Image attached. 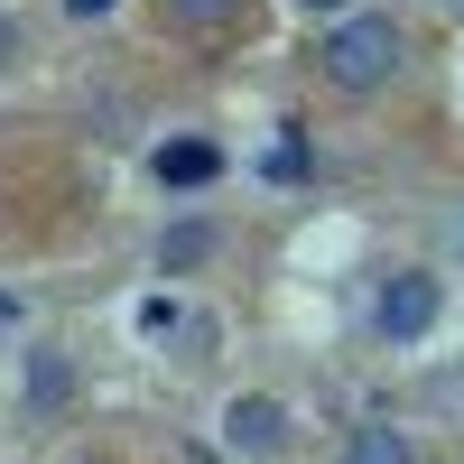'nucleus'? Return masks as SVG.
<instances>
[{
    "mask_svg": "<svg viewBox=\"0 0 464 464\" xmlns=\"http://www.w3.org/2000/svg\"><path fill=\"white\" fill-rule=\"evenodd\" d=\"M316 56H325V84H343V93H381V84L400 74V28L362 10V19H343Z\"/></svg>",
    "mask_w": 464,
    "mask_h": 464,
    "instance_id": "obj_1",
    "label": "nucleus"
},
{
    "mask_svg": "<svg viewBox=\"0 0 464 464\" xmlns=\"http://www.w3.org/2000/svg\"><path fill=\"white\" fill-rule=\"evenodd\" d=\"M428 325H437V279H428V269H400V279L381 288V334H391V343H418Z\"/></svg>",
    "mask_w": 464,
    "mask_h": 464,
    "instance_id": "obj_2",
    "label": "nucleus"
},
{
    "mask_svg": "<svg viewBox=\"0 0 464 464\" xmlns=\"http://www.w3.org/2000/svg\"><path fill=\"white\" fill-rule=\"evenodd\" d=\"M223 177V149L214 140H168L159 149V186H177V196H196V186H214Z\"/></svg>",
    "mask_w": 464,
    "mask_h": 464,
    "instance_id": "obj_3",
    "label": "nucleus"
},
{
    "mask_svg": "<svg viewBox=\"0 0 464 464\" xmlns=\"http://www.w3.org/2000/svg\"><path fill=\"white\" fill-rule=\"evenodd\" d=\"M232 446H279V400H232Z\"/></svg>",
    "mask_w": 464,
    "mask_h": 464,
    "instance_id": "obj_4",
    "label": "nucleus"
},
{
    "mask_svg": "<svg viewBox=\"0 0 464 464\" xmlns=\"http://www.w3.org/2000/svg\"><path fill=\"white\" fill-rule=\"evenodd\" d=\"M343 464H409V437H400V428H353Z\"/></svg>",
    "mask_w": 464,
    "mask_h": 464,
    "instance_id": "obj_5",
    "label": "nucleus"
},
{
    "mask_svg": "<svg viewBox=\"0 0 464 464\" xmlns=\"http://www.w3.org/2000/svg\"><path fill=\"white\" fill-rule=\"evenodd\" d=\"M65 391H74V372H65L56 353H37V362H28V400H37V409H56Z\"/></svg>",
    "mask_w": 464,
    "mask_h": 464,
    "instance_id": "obj_6",
    "label": "nucleus"
},
{
    "mask_svg": "<svg viewBox=\"0 0 464 464\" xmlns=\"http://www.w3.org/2000/svg\"><path fill=\"white\" fill-rule=\"evenodd\" d=\"M205 251H214V232H205V223H177V232H168V269H196Z\"/></svg>",
    "mask_w": 464,
    "mask_h": 464,
    "instance_id": "obj_7",
    "label": "nucleus"
},
{
    "mask_svg": "<svg viewBox=\"0 0 464 464\" xmlns=\"http://www.w3.org/2000/svg\"><path fill=\"white\" fill-rule=\"evenodd\" d=\"M168 10H177V28H223L242 0H168Z\"/></svg>",
    "mask_w": 464,
    "mask_h": 464,
    "instance_id": "obj_8",
    "label": "nucleus"
},
{
    "mask_svg": "<svg viewBox=\"0 0 464 464\" xmlns=\"http://www.w3.org/2000/svg\"><path fill=\"white\" fill-rule=\"evenodd\" d=\"M0 65H19V19L0 10Z\"/></svg>",
    "mask_w": 464,
    "mask_h": 464,
    "instance_id": "obj_9",
    "label": "nucleus"
},
{
    "mask_svg": "<svg viewBox=\"0 0 464 464\" xmlns=\"http://www.w3.org/2000/svg\"><path fill=\"white\" fill-rule=\"evenodd\" d=\"M65 10H74V19H102V10H111V0H65Z\"/></svg>",
    "mask_w": 464,
    "mask_h": 464,
    "instance_id": "obj_10",
    "label": "nucleus"
},
{
    "mask_svg": "<svg viewBox=\"0 0 464 464\" xmlns=\"http://www.w3.org/2000/svg\"><path fill=\"white\" fill-rule=\"evenodd\" d=\"M10 316H19V306H10V297H0V325H10Z\"/></svg>",
    "mask_w": 464,
    "mask_h": 464,
    "instance_id": "obj_11",
    "label": "nucleus"
},
{
    "mask_svg": "<svg viewBox=\"0 0 464 464\" xmlns=\"http://www.w3.org/2000/svg\"><path fill=\"white\" fill-rule=\"evenodd\" d=\"M306 10H343V0H306Z\"/></svg>",
    "mask_w": 464,
    "mask_h": 464,
    "instance_id": "obj_12",
    "label": "nucleus"
}]
</instances>
